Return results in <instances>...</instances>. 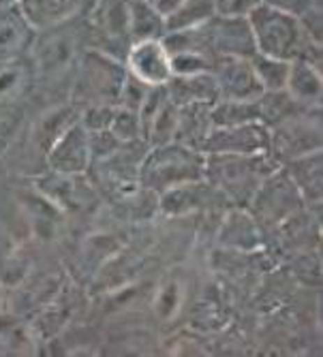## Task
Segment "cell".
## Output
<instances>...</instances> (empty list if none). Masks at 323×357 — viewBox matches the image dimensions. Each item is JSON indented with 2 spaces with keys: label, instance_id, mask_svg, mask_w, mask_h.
<instances>
[{
  "label": "cell",
  "instance_id": "cell-1",
  "mask_svg": "<svg viewBox=\"0 0 323 357\" xmlns=\"http://www.w3.org/2000/svg\"><path fill=\"white\" fill-rule=\"evenodd\" d=\"M255 50L266 58L294 62L302 56L306 30L302 20L278 9L276 5L260 3L246 15Z\"/></svg>",
  "mask_w": 323,
  "mask_h": 357
},
{
  "label": "cell",
  "instance_id": "cell-6",
  "mask_svg": "<svg viewBox=\"0 0 323 357\" xmlns=\"http://www.w3.org/2000/svg\"><path fill=\"white\" fill-rule=\"evenodd\" d=\"M285 88L296 103L317 105L321 101V73L308 64L306 60L298 58L289 62V75Z\"/></svg>",
  "mask_w": 323,
  "mask_h": 357
},
{
  "label": "cell",
  "instance_id": "cell-8",
  "mask_svg": "<svg viewBox=\"0 0 323 357\" xmlns=\"http://www.w3.org/2000/svg\"><path fill=\"white\" fill-rule=\"evenodd\" d=\"M262 116V109L255 101L244 103V101H225L216 105L212 112V120L218 126H234V124H246V122H257Z\"/></svg>",
  "mask_w": 323,
  "mask_h": 357
},
{
  "label": "cell",
  "instance_id": "cell-3",
  "mask_svg": "<svg viewBox=\"0 0 323 357\" xmlns=\"http://www.w3.org/2000/svg\"><path fill=\"white\" fill-rule=\"evenodd\" d=\"M90 137L82 124H71L67 131L52 144L47 152V165L58 176H75L88 167Z\"/></svg>",
  "mask_w": 323,
  "mask_h": 357
},
{
  "label": "cell",
  "instance_id": "cell-2",
  "mask_svg": "<svg viewBox=\"0 0 323 357\" xmlns=\"http://www.w3.org/2000/svg\"><path fill=\"white\" fill-rule=\"evenodd\" d=\"M128 73L148 88L167 86L174 73L165 43L160 39L135 41L128 52Z\"/></svg>",
  "mask_w": 323,
  "mask_h": 357
},
{
  "label": "cell",
  "instance_id": "cell-13",
  "mask_svg": "<svg viewBox=\"0 0 323 357\" xmlns=\"http://www.w3.org/2000/svg\"><path fill=\"white\" fill-rule=\"evenodd\" d=\"M24 41L22 30L15 22H0V60L13 56Z\"/></svg>",
  "mask_w": 323,
  "mask_h": 357
},
{
  "label": "cell",
  "instance_id": "cell-9",
  "mask_svg": "<svg viewBox=\"0 0 323 357\" xmlns=\"http://www.w3.org/2000/svg\"><path fill=\"white\" fill-rule=\"evenodd\" d=\"M253 64V71L257 75V79L262 82L264 90H283L287 84V75H289V62L283 60H274V58H266L262 56Z\"/></svg>",
  "mask_w": 323,
  "mask_h": 357
},
{
  "label": "cell",
  "instance_id": "cell-7",
  "mask_svg": "<svg viewBox=\"0 0 323 357\" xmlns=\"http://www.w3.org/2000/svg\"><path fill=\"white\" fill-rule=\"evenodd\" d=\"M82 5V0H22V11L28 24L35 28H50L69 20Z\"/></svg>",
  "mask_w": 323,
  "mask_h": 357
},
{
  "label": "cell",
  "instance_id": "cell-5",
  "mask_svg": "<svg viewBox=\"0 0 323 357\" xmlns=\"http://www.w3.org/2000/svg\"><path fill=\"white\" fill-rule=\"evenodd\" d=\"M268 146V135L262 126L255 122L234 124V126H218L208 137L206 148L212 152L223 154H238V156H253L262 154Z\"/></svg>",
  "mask_w": 323,
  "mask_h": 357
},
{
  "label": "cell",
  "instance_id": "cell-16",
  "mask_svg": "<svg viewBox=\"0 0 323 357\" xmlns=\"http://www.w3.org/2000/svg\"><path fill=\"white\" fill-rule=\"evenodd\" d=\"M7 3H11V0H0V5H7Z\"/></svg>",
  "mask_w": 323,
  "mask_h": 357
},
{
  "label": "cell",
  "instance_id": "cell-14",
  "mask_svg": "<svg viewBox=\"0 0 323 357\" xmlns=\"http://www.w3.org/2000/svg\"><path fill=\"white\" fill-rule=\"evenodd\" d=\"M116 107L114 105H92L86 116H84V128H96V131H103V128H110L112 118H114Z\"/></svg>",
  "mask_w": 323,
  "mask_h": 357
},
{
  "label": "cell",
  "instance_id": "cell-12",
  "mask_svg": "<svg viewBox=\"0 0 323 357\" xmlns=\"http://www.w3.org/2000/svg\"><path fill=\"white\" fill-rule=\"evenodd\" d=\"M73 54V45L67 41V39H54L50 45H45V50L41 52L39 60H41V67L45 71H54V69H60L64 64L69 62Z\"/></svg>",
  "mask_w": 323,
  "mask_h": 357
},
{
  "label": "cell",
  "instance_id": "cell-15",
  "mask_svg": "<svg viewBox=\"0 0 323 357\" xmlns=\"http://www.w3.org/2000/svg\"><path fill=\"white\" fill-rule=\"evenodd\" d=\"M146 3L150 5V9L154 13H158L163 20H167L186 5V0H146Z\"/></svg>",
  "mask_w": 323,
  "mask_h": 357
},
{
  "label": "cell",
  "instance_id": "cell-10",
  "mask_svg": "<svg viewBox=\"0 0 323 357\" xmlns=\"http://www.w3.org/2000/svg\"><path fill=\"white\" fill-rule=\"evenodd\" d=\"M110 131L114 133V137L126 142V139H135L142 131V120L137 116V112L126 109V107H116Z\"/></svg>",
  "mask_w": 323,
  "mask_h": 357
},
{
  "label": "cell",
  "instance_id": "cell-11",
  "mask_svg": "<svg viewBox=\"0 0 323 357\" xmlns=\"http://www.w3.org/2000/svg\"><path fill=\"white\" fill-rule=\"evenodd\" d=\"M26 71L17 64H3L0 67V101H9L26 88Z\"/></svg>",
  "mask_w": 323,
  "mask_h": 357
},
{
  "label": "cell",
  "instance_id": "cell-4",
  "mask_svg": "<svg viewBox=\"0 0 323 357\" xmlns=\"http://www.w3.org/2000/svg\"><path fill=\"white\" fill-rule=\"evenodd\" d=\"M216 79V90H220L227 101H244V103H253L266 92L262 82L257 79L253 64L246 58L240 56H232L223 62L220 73Z\"/></svg>",
  "mask_w": 323,
  "mask_h": 357
}]
</instances>
